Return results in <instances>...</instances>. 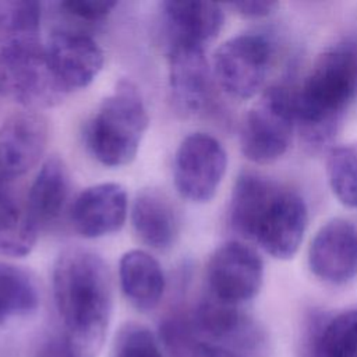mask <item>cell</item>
Instances as JSON below:
<instances>
[{
    "mask_svg": "<svg viewBox=\"0 0 357 357\" xmlns=\"http://www.w3.org/2000/svg\"><path fill=\"white\" fill-rule=\"evenodd\" d=\"M159 342L169 357H192L202 340L194 326L191 314H176L160 322Z\"/></svg>",
    "mask_w": 357,
    "mask_h": 357,
    "instance_id": "obj_26",
    "label": "cell"
},
{
    "mask_svg": "<svg viewBox=\"0 0 357 357\" xmlns=\"http://www.w3.org/2000/svg\"><path fill=\"white\" fill-rule=\"evenodd\" d=\"M36 357H74L64 340L63 336L60 337H52L47 342H45Z\"/></svg>",
    "mask_w": 357,
    "mask_h": 357,
    "instance_id": "obj_30",
    "label": "cell"
},
{
    "mask_svg": "<svg viewBox=\"0 0 357 357\" xmlns=\"http://www.w3.org/2000/svg\"><path fill=\"white\" fill-rule=\"evenodd\" d=\"M272 45L261 33H241L223 42L215 52L212 74L230 96H255L266 78L272 61Z\"/></svg>",
    "mask_w": 357,
    "mask_h": 357,
    "instance_id": "obj_6",
    "label": "cell"
},
{
    "mask_svg": "<svg viewBox=\"0 0 357 357\" xmlns=\"http://www.w3.org/2000/svg\"><path fill=\"white\" fill-rule=\"evenodd\" d=\"M70 191V176L66 163L59 156L47 158L33 178L26 211L36 227L54 222L63 212Z\"/></svg>",
    "mask_w": 357,
    "mask_h": 357,
    "instance_id": "obj_20",
    "label": "cell"
},
{
    "mask_svg": "<svg viewBox=\"0 0 357 357\" xmlns=\"http://www.w3.org/2000/svg\"><path fill=\"white\" fill-rule=\"evenodd\" d=\"M308 225V209L294 191L278 188L265 208L252 241L276 259H290L298 251Z\"/></svg>",
    "mask_w": 357,
    "mask_h": 357,
    "instance_id": "obj_9",
    "label": "cell"
},
{
    "mask_svg": "<svg viewBox=\"0 0 357 357\" xmlns=\"http://www.w3.org/2000/svg\"><path fill=\"white\" fill-rule=\"evenodd\" d=\"M357 95V46L337 43L314 61L294 91L297 127L312 144L328 141Z\"/></svg>",
    "mask_w": 357,
    "mask_h": 357,
    "instance_id": "obj_2",
    "label": "cell"
},
{
    "mask_svg": "<svg viewBox=\"0 0 357 357\" xmlns=\"http://www.w3.org/2000/svg\"><path fill=\"white\" fill-rule=\"evenodd\" d=\"M149 117L142 95L130 79L117 82L85 127V144L103 166L128 165L137 155Z\"/></svg>",
    "mask_w": 357,
    "mask_h": 357,
    "instance_id": "obj_3",
    "label": "cell"
},
{
    "mask_svg": "<svg viewBox=\"0 0 357 357\" xmlns=\"http://www.w3.org/2000/svg\"><path fill=\"white\" fill-rule=\"evenodd\" d=\"M131 223L139 240L153 250L173 247L178 236V216L172 201L159 190H142L131 208Z\"/></svg>",
    "mask_w": 357,
    "mask_h": 357,
    "instance_id": "obj_17",
    "label": "cell"
},
{
    "mask_svg": "<svg viewBox=\"0 0 357 357\" xmlns=\"http://www.w3.org/2000/svg\"><path fill=\"white\" fill-rule=\"evenodd\" d=\"M192 357H240V356L222 344L201 342L197 346Z\"/></svg>",
    "mask_w": 357,
    "mask_h": 357,
    "instance_id": "obj_31",
    "label": "cell"
},
{
    "mask_svg": "<svg viewBox=\"0 0 357 357\" xmlns=\"http://www.w3.org/2000/svg\"><path fill=\"white\" fill-rule=\"evenodd\" d=\"M40 4L26 0L0 1V50L40 43Z\"/></svg>",
    "mask_w": 357,
    "mask_h": 357,
    "instance_id": "obj_23",
    "label": "cell"
},
{
    "mask_svg": "<svg viewBox=\"0 0 357 357\" xmlns=\"http://www.w3.org/2000/svg\"><path fill=\"white\" fill-rule=\"evenodd\" d=\"M236 13L245 18H262L275 11L278 3L275 1H236L230 4Z\"/></svg>",
    "mask_w": 357,
    "mask_h": 357,
    "instance_id": "obj_29",
    "label": "cell"
},
{
    "mask_svg": "<svg viewBox=\"0 0 357 357\" xmlns=\"http://www.w3.org/2000/svg\"><path fill=\"white\" fill-rule=\"evenodd\" d=\"M38 305L39 291L31 275L22 268L0 262V326L32 314Z\"/></svg>",
    "mask_w": 357,
    "mask_h": 357,
    "instance_id": "obj_24",
    "label": "cell"
},
{
    "mask_svg": "<svg viewBox=\"0 0 357 357\" xmlns=\"http://www.w3.org/2000/svg\"><path fill=\"white\" fill-rule=\"evenodd\" d=\"M49 138L46 119L33 112H18L0 126V172L11 178L32 169L43 156Z\"/></svg>",
    "mask_w": 357,
    "mask_h": 357,
    "instance_id": "obj_13",
    "label": "cell"
},
{
    "mask_svg": "<svg viewBox=\"0 0 357 357\" xmlns=\"http://www.w3.org/2000/svg\"><path fill=\"white\" fill-rule=\"evenodd\" d=\"M0 172V255L25 257L36 243L38 227L8 187Z\"/></svg>",
    "mask_w": 357,
    "mask_h": 357,
    "instance_id": "obj_22",
    "label": "cell"
},
{
    "mask_svg": "<svg viewBox=\"0 0 357 357\" xmlns=\"http://www.w3.org/2000/svg\"><path fill=\"white\" fill-rule=\"evenodd\" d=\"M167 46L187 43L202 46L218 36L225 13L209 1H163L160 4Z\"/></svg>",
    "mask_w": 357,
    "mask_h": 357,
    "instance_id": "obj_15",
    "label": "cell"
},
{
    "mask_svg": "<svg viewBox=\"0 0 357 357\" xmlns=\"http://www.w3.org/2000/svg\"><path fill=\"white\" fill-rule=\"evenodd\" d=\"M169 86L173 105L183 116L204 112L212 98V71L202 46L173 43L167 46Z\"/></svg>",
    "mask_w": 357,
    "mask_h": 357,
    "instance_id": "obj_11",
    "label": "cell"
},
{
    "mask_svg": "<svg viewBox=\"0 0 357 357\" xmlns=\"http://www.w3.org/2000/svg\"><path fill=\"white\" fill-rule=\"evenodd\" d=\"M117 7L116 1L68 0L59 3V10L68 18L86 24H98L106 20Z\"/></svg>",
    "mask_w": 357,
    "mask_h": 357,
    "instance_id": "obj_28",
    "label": "cell"
},
{
    "mask_svg": "<svg viewBox=\"0 0 357 357\" xmlns=\"http://www.w3.org/2000/svg\"><path fill=\"white\" fill-rule=\"evenodd\" d=\"M227 153L211 134L191 132L178 145L173 160L177 192L190 202L211 201L226 173Z\"/></svg>",
    "mask_w": 357,
    "mask_h": 357,
    "instance_id": "obj_7",
    "label": "cell"
},
{
    "mask_svg": "<svg viewBox=\"0 0 357 357\" xmlns=\"http://www.w3.org/2000/svg\"><path fill=\"white\" fill-rule=\"evenodd\" d=\"M45 53L53 75L66 93L88 86L105 61L100 46L85 32L74 29L52 32Z\"/></svg>",
    "mask_w": 357,
    "mask_h": 357,
    "instance_id": "obj_10",
    "label": "cell"
},
{
    "mask_svg": "<svg viewBox=\"0 0 357 357\" xmlns=\"http://www.w3.org/2000/svg\"><path fill=\"white\" fill-rule=\"evenodd\" d=\"M326 176L336 199L347 208H357V142L331 149L326 158Z\"/></svg>",
    "mask_w": 357,
    "mask_h": 357,
    "instance_id": "obj_25",
    "label": "cell"
},
{
    "mask_svg": "<svg viewBox=\"0 0 357 357\" xmlns=\"http://www.w3.org/2000/svg\"><path fill=\"white\" fill-rule=\"evenodd\" d=\"M114 357H163V354L151 329L137 322H127L117 332Z\"/></svg>",
    "mask_w": 357,
    "mask_h": 357,
    "instance_id": "obj_27",
    "label": "cell"
},
{
    "mask_svg": "<svg viewBox=\"0 0 357 357\" xmlns=\"http://www.w3.org/2000/svg\"><path fill=\"white\" fill-rule=\"evenodd\" d=\"M199 337L234 346H254L258 343V331L238 305H233L208 294L191 314Z\"/></svg>",
    "mask_w": 357,
    "mask_h": 357,
    "instance_id": "obj_16",
    "label": "cell"
},
{
    "mask_svg": "<svg viewBox=\"0 0 357 357\" xmlns=\"http://www.w3.org/2000/svg\"><path fill=\"white\" fill-rule=\"evenodd\" d=\"M0 91L33 112L67 95L52 73L42 43L0 50Z\"/></svg>",
    "mask_w": 357,
    "mask_h": 357,
    "instance_id": "obj_5",
    "label": "cell"
},
{
    "mask_svg": "<svg viewBox=\"0 0 357 357\" xmlns=\"http://www.w3.org/2000/svg\"><path fill=\"white\" fill-rule=\"evenodd\" d=\"M278 188L279 185L273 181L257 173H241L233 185L230 197L229 222L231 229L252 241L257 225Z\"/></svg>",
    "mask_w": 357,
    "mask_h": 357,
    "instance_id": "obj_21",
    "label": "cell"
},
{
    "mask_svg": "<svg viewBox=\"0 0 357 357\" xmlns=\"http://www.w3.org/2000/svg\"><path fill=\"white\" fill-rule=\"evenodd\" d=\"M52 290L71 354L96 357L103 347L113 310L107 265L89 250L67 248L54 261Z\"/></svg>",
    "mask_w": 357,
    "mask_h": 357,
    "instance_id": "obj_1",
    "label": "cell"
},
{
    "mask_svg": "<svg viewBox=\"0 0 357 357\" xmlns=\"http://www.w3.org/2000/svg\"><path fill=\"white\" fill-rule=\"evenodd\" d=\"M262 282L261 257L241 241L219 245L208 259V294L220 301L240 307L259 293Z\"/></svg>",
    "mask_w": 357,
    "mask_h": 357,
    "instance_id": "obj_8",
    "label": "cell"
},
{
    "mask_svg": "<svg viewBox=\"0 0 357 357\" xmlns=\"http://www.w3.org/2000/svg\"><path fill=\"white\" fill-rule=\"evenodd\" d=\"M128 199L117 183H100L81 191L71 206L70 219L85 238H99L119 231L127 218Z\"/></svg>",
    "mask_w": 357,
    "mask_h": 357,
    "instance_id": "obj_14",
    "label": "cell"
},
{
    "mask_svg": "<svg viewBox=\"0 0 357 357\" xmlns=\"http://www.w3.org/2000/svg\"><path fill=\"white\" fill-rule=\"evenodd\" d=\"M123 294L139 311L156 308L165 293V275L159 262L146 251H127L119 262Z\"/></svg>",
    "mask_w": 357,
    "mask_h": 357,
    "instance_id": "obj_19",
    "label": "cell"
},
{
    "mask_svg": "<svg viewBox=\"0 0 357 357\" xmlns=\"http://www.w3.org/2000/svg\"><path fill=\"white\" fill-rule=\"evenodd\" d=\"M296 127L294 91L282 85L271 86L261 93L243 120L241 152L254 163H272L289 149Z\"/></svg>",
    "mask_w": 357,
    "mask_h": 357,
    "instance_id": "obj_4",
    "label": "cell"
},
{
    "mask_svg": "<svg viewBox=\"0 0 357 357\" xmlns=\"http://www.w3.org/2000/svg\"><path fill=\"white\" fill-rule=\"evenodd\" d=\"M301 357H357V310L314 318L301 337Z\"/></svg>",
    "mask_w": 357,
    "mask_h": 357,
    "instance_id": "obj_18",
    "label": "cell"
},
{
    "mask_svg": "<svg viewBox=\"0 0 357 357\" xmlns=\"http://www.w3.org/2000/svg\"><path fill=\"white\" fill-rule=\"evenodd\" d=\"M308 266L322 282H350L357 275V229L342 218L322 225L308 247Z\"/></svg>",
    "mask_w": 357,
    "mask_h": 357,
    "instance_id": "obj_12",
    "label": "cell"
}]
</instances>
